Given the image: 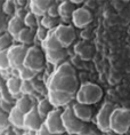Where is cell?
<instances>
[{"mask_svg":"<svg viewBox=\"0 0 130 135\" xmlns=\"http://www.w3.org/2000/svg\"><path fill=\"white\" fill-rule=\"evenodd\" d=\"M24 118L25 114L22 113L14 105V108L9 112V123H11V125H13L16 128H24Z\"/></svg>","mask_w":130,"mask_h":135,"instance_id":"cell-19","label":"cell"},{"mask_svg":"<svg viewBox=\"0 0 130 135\" xmlns=\"http://www.w3.org/2000/svg\"><path fill=\"white\" fill-rule=\"evenodd\" d=\"M37 72H34L33 70L29 69L26 66H22L19 69V78H21L23 81H32L33 79H35Z\"/></svg>","mask_w":130,"mask_h":135,"instance_id":"cell-29","label":"cell"},{"mask_svg":"<svg viewBox=\"0 0 130 135\" xmlns=\"http://www.w3.org/2000/svg\"><path fill=\"white\" fill-rule=\"evenodd\" d=\"M9 126H11V123H9V113L6 112L1 108V105H0V132L7 131Z\"/></svg>","mask_w":130,"mask_h":135,"instance_id":"cell-30","label":"cell"},{"mask_svg":"<svg viewBox=\"0 0 130 135\" xmlns=\"http://www.w3.org/2000/svg\"><path fill=\"white\" fill-rule=\"evenodd\" d=\"M14 38L8 32H4L0 35V52H8L13 46Z\"/></svg>","mask_w":130,"mask_h":135,"instance_id":"cell-25","label":"cell"},{"mask_svg":"<svg viewBox=\"0 0 130 135\" xmlns=\"http://www.w3.org/2000/svg\"><path fill=\"white\" fill-rule=\"evenodd\" d=\"M5 133H6V135H16V133H14V131L9 129V128L7 131H5Z\"/></svg>","mask_w":130,"mask_h":135,"instance_id":"cell-45","label":"cell"},{"mask_svg":"<svg viewBox=\"0 0 130 135\" xmlns=\"http://www.w3.org/2000/svg\"><path fill=\"white\" fill-rule=\"evenodd\" d=\"M34 92V86H33L32 81H23L22 84V90L21 93L23 95H30V94H32Z\"/></svg>","mask_w":130,"mask_h":135,"instance_id":"cell-36","label":"cell"},{"mask_svg":"<svg viewBox=\"0 0 130 135\" xmlns=\"http://www.w3.org/2000/svg\"><path fill=\"white\" fill-rule=\"evenodd\" d=\"M74 53L75 55L82 61H89L91 59H94L95 54H96V49L92 44L89 41H83L80 40L79 42L75 44L74 46Z\"/></svg>","mask_w":130,"mask_h":135,"instance_id":"cell-12","label":"cell"},{"mask_svg":"<svg viewBox=\"0 0 130 135\" xmlns=\"http://www.w3.org/2000/svg\"><path fill=\"white\" fill-rule=\"evenodd\" d=\"M103 97V89L97 84L87 81L79 87L78 92L75 94V99L78 103L94 105L98 103Z\"/></svg>","mask_w":130,"mask_h":135,"instance_id":"cell-1","label":"cell"},{"mask_svg":"<svg viewBox=\"0 0 130 135\" xmlns=\"http://www.w3.org/2000/svg\"><path fill=\"white\" fill-rule=\"evenodd\" d=\"M63 135H70V134H67V133H65V134H63Z\"/></svg>","mask_w":130,"mask_h":135,"instance_id":"cell-49","label":"cell"},{"mask_svg":"<svg viewBox=\"0 0 130 135\" xmlns=\"http://www.w3.org/2000/svg\"><path fill=\"white\" fill-rule=\"evenodd\" d=\"M42 44V48L45 49V53L46 52H53V50H58V49H62L64 48L61 42L57 40V38H56V36L54 35V32L50 33V35L48 36V38L45 40Z\"/></svg>","mask_w":130,"mask_h":135,"instance_id":"cell-22","label":"cell"},{"mask_svg":"<svg viewBox=\"0 0 130 135\" xmlns=\"http://www.w3.org/2000/svg\"><path fill=\"white\" fill-rule=\"evenodd\" d=\"M47 15L50 16V17H55V18H58L59 17V4L56 1H53L50 7H49L48 12H47Z\"/></svg>","mask_w":130,"mask_h":135,"instance_id":"cell-35","label":"cell"},{"mask_svg":"<svg viewBox=\"0 0 130 135\" xmlns=\"http://www.w3.org/2000/svg\"><path fill=\"white\" fill-rule=\"evenodd\" d=\"M37 109H38L40 116L42 117V119L45 120L46 118L48 117V114L50 113L53 110H55V107L50 103V101H49L48 99H43V100H41L39 102L38 107H37Z\"/></svg>","mask_w":130,"mask_h":135,"instance_id":"cell-23","label":"cell"},{"mask_svg":"<svg viewBox=\"0 0 130 135\" xmlns=\"http://www.w3.org/2000/svg\"><path fill=\"white\" fill-rule=\"evenodd\" d=\"M124 135H130V134H129V133H127V134H124Z\"/></svg>","mask_w":130,"mask_h":135,"instance_id":"cell-50","label":"cell"},{"mask_svg":"<svg viewBox=\"0 0 130 135\" xmlns=\"http://www.w3.org/2000/svg\"><path fill=\"white\" fill-rule=\"evenodd\" d=\"M28 50L29 47L22 45V44L14 45L8 50V57L12 69H21L22 66H24V61L26 54H28Z\"/></svg>","mask_w":130,"mask_h":135,"instance_id":"cell-8","label":"cell"},{"mask_svg":"<svg viewBox=\"0 0 130 135\" xmlns=\"http://www.w3.org/2000/svg\"><path fill=\"white\" fill-rule=\"evenodd\" d=\"M80 36H81V38H82V40L83 41H89L91 38H92V30H90V29H83L82 31H81V33H80Z\"/></svg>","mask_w":130,"mask_h":135,"instance_id":"cell-37","label":"cell"},{"mask_svg":"<svg viewBox=\"0 0 130 135\" xmlns=\"http://www.w3.org/2000/svg\"><path fill=\"white\" fill-rule=\"evenodd\" d=\"M37 135H57V134H53V133H50L48 129H47V127L45 126V124L42 125V127L40 128V129L37 132Z\"/></svg>","mask_w":130,"mask_h":135,"instance_id":"cell-41","label":"cell"},{"mask_svg":"<svg viewBox=\"0 0 130 135\" xmlns=\"http://www.w3.org/2000/svg\"><path fill=\"white\" fill-rule=\"evenodd\" d=\"M72 2H73L74 5L78 6V5H82L85 1H83V0H80V1H79V0H72Z\"/></svg>","mask_w":130,"mask_h":135,"instance_id":"cell-43","label":"cell"},{"mask_svg":"<svg viewBox=\"0 0 130 135\" xmlns=\"http://www.w3.org/2000/svg\"><path fill=\"white\" fill-rule=\"evenodd\" d=\"M40 25L43 26V28L48 29V30H56L59 25V20L55 18V17H50L48 15H45L43 17H41V21H40Z\"/></svg>","mask_w":130,"mask_h":135,"instance_id":"cell-26","label":"cell"},{"mask_svg":"<svg viewBox=\"0 0 130 135\" xmlns=\"http://www.w3.org/2000/svg\"><path fill=\"white\" fill-rule=\"evenodd\" d=\"M67 49L62 48L58 50H53V52H46V60L51 64H59L67 57Z\"/></svg>","mask_w":130,"mask_h":135,"instance_id":"cell-18","label":"cell"},{"mask_svg":"<svg viewBox=\"0 0 130 135\" xmlns=\"http://www.w3.org/2000/svg\"><path fill=\"white\" fill-rule=\"evenodd\" d=\"M49 35H50V33H49V30L46 29V28H43V26H41V25H40L39 28L35 30V37H37V39H38L39 41H41V42L45 41V40L48 38Z\"/></svg>","mask_w":130,"mask_h":135,"instance_id":"cell-34","label":"cell"},{"mask_svg":"<svg viewBox=\"0 0 130 135\" xmlns=\"http://www.w3.org/2000/svg\"><path fill=\"white\" fill-rule=\"evenodd\" d=\"M62 113L63 111L61 109H55L45 119V126L47 127V129L50 133L57 134V135H63L66 133L64 124H63V119H62Z\"/></svg>","mask_w":130,"mask_h":135,"instance_id":"cell-7","label":"cell"},{"mask_svg":"<svg viewBox=\"0 0 130 135\" xmlns=\"http://www.w3.org/2000/svg\"><path fill=\"white\" fill-rule=\"evenodd\" d=\"M91 132H92V128H91L90 123H83L81 131H80V133L78 135H90Z\"/></svg>","mask_w":130,"mask_h":135,"instance_id":"cell-38","label":"cell"},{"mask_svg":"<svg viewBox=\"0 0 130 135\" xmlns=\"http://www.w3.org/2000/svg\"><path fill=\"white\" fill-rule=\"evenodd\" d=\"M48 100L55 107V109H59V108L71 103L73 101V95L65 92H59V90H49Z\"/></svg>","mask_w":130,"mask_h":135,"instance_id":"cell-13","label":"cell"},{"mask_svg":"<svg viewBox=\"0 0 130 135\" xmlns=\"http://www.w3.org/2000/svg\"><path fill=\"white\" fill-rule=\"evenodd\" d=\"M4 4H5V1L0 0V14H2V9H4Z\"/></svg>","mask_w":130,"mask_h":135,"instance_id":"cell-46","label":"cell"},{"mask_svg":"<svg viewBox=\"0 0 130 135\" xmlns=\"http://www.w3.org/2000/svg\"><path fill=\"white\" fill-rule=\"evenodd\" d=\"M24 24L26 28L32 29V30H37L39 28V22H38V16H35L33 13L29 12L28 15L24 18Z\"/></svg>","mask_w":130,"mask_h":135,"instance_id":"cell-28","label":"cell"},{"mask_svg":"<svg viewBox=\"0 0 130 135\" xmlns=\"http://www.w3.org/2000/svg\"><path fill=\"white\" fill-rule=\"evenodd\" d=\"M6 85V81L4 80V78H2V76L0 75V88H1L2 86H5Z\"/></svg>","mask_w":130,"mask_h":135,"instance_id":"cell-44","label":"cell"},{"mask_svg":"<svg viewBox=\"0 0 130 135\" xmlns=\"http://www.w3.org/2000/svg\"><path fill=\"white\" fill-rule=\"evenodd\" d=\"M28 13H29V12H26V9H25V8H17V9H16V13H15V16L24 21L25 16L28 15Z\"/></svg>","mask_w":130,"mask_h":135,"instance_id":"cell-40","label":"cell"},{"mask_svg":"<svg viewBox=\"0 0 130 135\" xmlns=\"http://www.w3.org/2000/svg\"><path fill=\"white\" fill-rule=\"evenodd\" d=\"M116 109L114 104L112 103H105L101 108L99 112L96 116V125L97 128L103 133H108L111 131V117L113 111Z\"/></svg>","mask_w":130,"mask_h":135,"instance_id":"cell-6","label":"cell"},{"mask_svg":"<svg viewBox=\"0 0 130 135\" xmlns=\"http://www.w3.org/2000/svg\"><path fill=\"white\" fill-rule=\"evenodd\" d=\"M45 124V120L42 119V117L40 116L37 107L30 111L29 113L25 114L24 118V129L31 131V132H38L40 128L42 127V125Z\"/></svg>","mask_w":130,"mask_h":135,"instance_id":"cell-11","label":"cell"},{"mask_svg":"<svg viewBox=\"0 0 130 135\" xmlns=\"http://www.w3.org/2000/svg\"><path fill=\"white\" fill-rule=\"evenodd\" d=\"M106 134H107V135H119V134H116L115 132H113V131H110L108 133H106Z\"/></svg>","mask_w":130,"mask_h":135,"instance_id":"cell-47","label":"cell"},{"mask_svg":"<svg viewBox=\"0 0 130 135\" xmlns=\"http://www.w3.org/2000/svg\"><path fill=\"white\" fill-rule=\"evenodd\" d=\"M15 107L24 114L29 113L30 111L34 108V105H33V103H32V100L30 99V96H28V95H23L21 97H18L15 102Z\"/></svg>","mask_w":130,"mask_h":135,"instance_id":"cell-21","label":"cell"},{"mask_svg":"<svg viewBox=\"0 0 130 135\" xmlns=\"http://www.w3.org/2000/svg\"><path fill=\"white\" fill-rule=\"evenodd\" d=\"M51 2L53 1L50 0H32V1H29L30 11L35 16L43 17L45 15H47V12L50 7Z\"/></svg>","mask_w":130,"mask_h":135,"instance_id":"cell-16","label":"cell"},{"mask_svg":"<svg viewBox=\"0 0 130 135\" xmlns=\"http://www.w3.org/2000/svg\"><path fill=\"white\" fill-rule=\"evenodd\" d=\"M26 26L24 24V21L18 17H12L11 20L8 21V26H7V32L11 35L13 38H18V35L21 33V31L23 29H25Z\"/></svg>","mask_w":130,"mask_h":135,"instance_id":"cell-17","label":"cell"},{"mask_svg":"<svg viewBox=\"0 0 130 135\" xmlns=\"http://www.w3.org/2000/svg\"><path fill=\"white\" fill-rule=\"evenodd\" d=\"M17 40L22 44V45H25V46L29 45V44H31L33 40H34V30L29 29V28L23 29L21 31V33L18 35Z\"/></svg>","mask_w":130,"mask_h":135,"instance_id":"cell-24","label":"cell"},{"mask_svg":"<svg viewBox=\"0 0 130 135\" xmlns=\"http://www.w3.org/2000/svg\"><path fill=\"white\" fill-rule=\"evenodd\" d=\"M62 119L63 124H64L66 133L72 135V134H79L81 131V127L83 125V121L79 119L78 116L74 113L73 108H66L63 110L62 113Z\"/></svg>","mask_w":130,"mask_h":135,"instance_id":"cell-5","label":"cell"},{"mask_svg":"<svg viewBox=\"0 0 130 135\" xmlns=\"http://www.w3.org/2000/svg\"><path fill=\"white\" fill-rule=\"evenodd\" d=\"M23 135H30V134H23Z\"/></svg>","mask_w":130,"mask_h":135,"instance_id":"cell-51","label":"cell"},{"mask_svg":"<svg viewBox=\"0 0 130 135\" xmlns=\"http://www.w3.org/2000/svg\"><path fill=\"white\" fill-rule=\"evenodd\" d=\"M72 108L79 119H81L83 123H90V120L92 119V116H94V108H92V105L76 102Z\"/></svg>","mask_w":130,"mask_h":135,"instance_id":"cell-14","label":"cell"},{"mask_svg":"<svg viewBox=\"0 0 130 135\" xmlns=\"http://www.w3.org/2000/svg\"><path fill=\"white\" fill-rule=\"evenodd\" d=\"M22 84H23V80L19 77H9L7 81H6V86H7V88L11 92L12 95L15 97L16 95L21 94Z\"/></svg>","mask_w":130,"mask_h":135,"instance_id":"cell-20","label":"cell"},{"mask_svg":"<svg viewBox=\"0 0 130 135\" xmlns=\"http://www.w3.org/2000/svg\"><path fill=\"white\" fill-rule=\"evenodd\" d=\"M94 20L92 12L87 7H78V9L74 12L72 17V22L76 28H86Z\"/></svg>","mask_w":130,"mask_h":135,"instance_id":"cell-10","label":"cell"},{"mask_svg":"<svg viewBox=\"0 0 130 135\" xmlns=\"http://www.w3.org/2000/svg\"><path fill=\"white\" fill-rule=\"evenodd\" d=\"M0 135H6L5 132H0Z\"/></svg>","mask_w":130,"mask_h":135,"instance_id":"cell-48","label":"cell"},{"mask_svg":"<svg viewBox=\"0 0 130 135\" xmlns=\"http://www.w3.org/2000/svg\"><path fill=\"white\" fill-rule=\"evenodd\" d=\"M48 89L59 90V92H65V93L74 95L79 89L78 80H76V77L64 76V75H61V73L55 72L51 76V78L49 79Z\"/></svg>","mask_w":130,"mask_h":135,"instance_id":"cell-2","label":"cell"},{"mask_svg":"<svg viewBox=\"0 0 130 135\" xmlns=\"http://www.w3.org/2000/svg\"><path fill=\"white\" fill-rule=\"evenodd\" d=\"M56 72L61 73V75H64V76L76 77V72H75L74 66H73L71 63H67V62H64V63H62L61 65H58Z\"/></svg>","mask_w":130,"mask_h":135,"instance_id":"cell-27","label":"cell"},{"mask_svg":"<svg viewBox=\"0 0 130 135\" xmlns=\"http://www.w3.org/2000/svg\"><path fill=\"white\" fill-rule=\"evenodd\" d=\"M7 22H6V17H5V14L2 13V14H0V35L1 33L5 32V30L7 29Z\"/></svg>","mask_w":130,"mask_h":135,"instance_id":"cell-39","label":"cell"},{"mask_svg":"<svg viewBox=\"0 0 130 135\" xmlns=\"http://www.w3.org/2000/svg\"><path fill=\"white\" fill-rule=\"evenodd\" d=\"M7 69H12L8 57V52H0V70L5 71Z\"/></svg>","mask_w":130,"mask_h":135,"instance_id":"cell-32","label":"cell"},{"mask_svg":"<svg viewBox=\"0 0 130 135\" xmlns=\"http://www.w3.org/2000/svg\"><path fill=\"white\" fill-rule=\"evenodd\" d=\"M16 9H17V7H16L15 1L7 0V1H5V4H4V9H2V13H4L5 15L13 16V17H14L15 13H16Z\"/></svg>","mask_w":130,"mask_h":135,"instance_id":"cell-31","label":"cell"},{"mask_svg":"<svg viewBox=\"0 0 130 135\" xmlns=\"http://www.w3.org/2000/svg\"><path fill=\"white\" fill-rule=\"evenodd\" d=\"M15 4L17 8H25V6L28 5V1H25V0H16Z\"/></svg>","mask_w":130,"mask_h":135,"instance_id":"cell-42","label":"cell"},{"mask_svg":"<svg viewBox=\"0 0 130 135\" xmlns=\"http://www.w3.org/2000/svg\"><path fill=\"white\" fill-rule=\"evenodd\" d=\"M0 97H1V100L4 101V102H7V103H14V96L11 94V92L8 90L7 86H2L1 88H0Z\"/></svg>","mask_w":130,"mask_h":135,"instance_id":"cell-33","label":"cell"},{"mask_svg":"<svg viewBox=\"0 0 130 135\" xmlns=\"http://www.w3.org/2000/svg\"><path fill=\"white\" fill-rule=\"evenodd\" d=\"M76 9H78V6L73 4L72 0L71 1L65 0V1L59 2V17L63 22L70 23L72 21L73 14H74Z\"/></svg>","mask_w":130,"mask_h":135,"instance_id":"cell-15","label":"cell"},{"mask_svg":"<svg viewBox=\"0 0 130 135\" xmlns=\"http://www.w3.org/2000/svg\"><path fill=\"white\" fill-rule=\"evenodd\" d=\"M130 129V109L116 108L111 117V131L119 135H124Z\"/></svg>","mask_w":130,"mask_h":135,"instance_id":"cell-3","label":"cell"},{"mask_svg":"<svg viewBox=\"0 0 130 135\" xmlns=\"http://www.w3.org/2000/svg\"><path fill=\"white\" fill-rule=\"evenodd\" d=\"M54 35L64 48H67L69 46H71L76 37L74 28L69 24H61L57 29L54 30Z\"/></svg>","mask_w":130,"mask_h":135,"instance_id":"cell-9","label":"cell"},{"mask_svg":"<svg viewBox=\"0 0 130 135\" xmlns=\"http://www.w3.org/2000/svg\"><path fill=\"white\" fill-rule=\"evenodd\" d=\"M46 53H43L39 47L31 46L29 47L28 54H26L25 61H24V66L33 70L34 72H40L43 70L46 64Z\"/></svg>","mask_w":130,"mask_h":135,"instance_id":"cell-4","label":"cell"}]
</instances>
